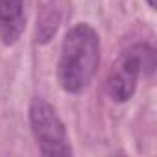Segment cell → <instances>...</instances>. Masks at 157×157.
I'll return each mask as SVG.
<instances>
[{
	"instance_id": "cell-1",
	"label": "cell",
	"mask_w": 157,
	"mask_h": 157,
	"mask_svg": "<svg viewBox=\"0 0 157 157\" xmlns=\"http://www.w3.org/2000/svg\"><path fill=\"white\" fill-rule=\"evenodd\" d=\"M100 65V37L87 22L74 24L63 39L57 80L65 93L80 94L89 87Z\"/></svg>"
},
{
	"instance_id": "cell-2",
	"label": "cell",
	"mask_w": 157,
	"mask_h": 157,
	"mask_svg": "<svg viewBox=\"0 0 157 157\" xmlns=\"http://www.w3.org/2000/svg\"><path fill=\"white\" fill-rule=\"evenodd\" d=\"M153 68H155V52L151 46L133 44L128 50H124L107 74L105 89L109 98L118 104L128 102L137 89L139 76L144 70L150 74L153 72Z\"/></svg>"
},
{
	"instance_id": "cell-3",
	"label": "cell",
	"mask_w": 157,
	"mask_h": 157,
	"mask_svg": "<svg viewBox=\"0 0 157 157\" xmlns=\"http://www.w3.org/2000/svg\"><path fill=\"white\" fill-rule=\"evenodd\" d=\"M30 126L43 155L67 157L72 153L67 129L57 111L43 98H33L30 104Z\"/></svg>"
},
{
	"instance_id": "cell-4",
	"label": "cell",
	"mask_w": 157,
	"mask_h": 157,
	"mask_svg": "<svg viewBox=\"0 0 157 157\" xmlns=\"http://www.w3.org/2000/svg\"><path fill=\"white\" fill-rule=\"evenodd\" d=\"M26 26L24 0H0V39L6 46L15 44Z\"/></svg>"
},
{
	"instance_id": "cell-5",
	"label": "cell",
	"mask_w": 157,
	"mask_h": 157,
	"mask_svg": "<svg viewBox=\"0 0 157 157\" xmlns=\"http://www.w3.org/2000/svg\"><path fill=\"white\" fill-rule=\"evenodd\" d=\"M57 24H59V15L57 11L54 10H48L41 15V19L37 21V43L44 44L52 39V35L56 33L57 30Z\"/></svg>"
},
{
	"instance_id": "cell-6",
	"label": "cell",
	"mask_w": 157,
	"mask_h": 157,
	"mask_svg": "<svg viewBox=\"0 0 157 157\" xmlns=\"http://www.w3.org/2000/svg\"><path fill=\"white\" fill-rule=\"evenodd\" d=\"M146 2H148V6H150V8H151V10H153V8H155V0H146Z\"/></svg>"
}]
</instances>
